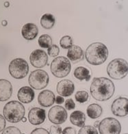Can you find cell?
Masks as SVG:
<instances>
[{
  "mask_svg": "<svg viewBox=\"0 0 128 134\" xmlns=\"http://www.w3.org/2000/svg\"><path fill=\"white\" fill-rule=\"evenodd\" d=\"M115 90L114 83L106 77H95L90 85L92 97L99 101H105L113 96Z\"/></svg>",
  "mask_w": 128,
  "mask_h": 134,
  "instance_id": "cell-1",
  "label": "cell"
},
{
  "mask_svg": "<svg viewBox=\"0 0 128 134\" xmlns=\"http://www.w3.org/2000/svg\"><path fill=\"white\" fill-rule=\"evenodd\" d=\"M108 57L107 47L102 42H93L85 52L86 61L92 65H100L106 61Z\"/></svg>",
  "mask_w": 128,
  "mask_h": 134,
  "instance_id": "cell-2",
  "label": "cell"
},
{
  "mask_svg": "<svg viewBox=\"0 0 128 134\" xmlns=\"http://www.w3.org/2000/svg\"><path fill=\"white\" fill-rule=\"evenodd\" d=\"M24 106L19 101L12 100L5 105L3 110L4 118L12 123H16L22 120L25 116Z\"/></svg>",
  "mask_w": 128,
  "mask_h": 134,
  "instance_id": "cell-3",
  "label": "cell"
},
{
  "mask_svg": "<svg viewBox=\"0 0 128 134\" xmlns=\"http://www.w3.org/2000/svg\"><path fill=\"white\" fill-rule=\"evenodd\" d=\"M127 71L128 63L124 59H114L107 66L108 74L113 80H122L127 75Z\"/></svg>",
  "mask_w": 128,
  "mask_h": 134,
  "instance_id": "cell-4",
  "label": "cell"
},
{
  "mask_svg": "<svg viewBox=\"0 0 128 134\" xmlns=\"http://www.w3.org/2000/svg\"><path fill=\"white\" fill-rule=\"evenodd\" d=\"M51 73L58 78L65 77L69 74L71 69L70 61L65 56L57 57L53 60L50 66Z\"/></svg>",
  "mask_w": 128,
  "mask_h": 134,
  "instance_id": "cell-5",
  "label": "cell"
},
{
  "mask_svg": "<svg viewBox=\"0 0 128 134\" xmlns=\"http://www.w3.org/2000/svg\"><path fill=\"white\" fill-rule=\"evenodd\" d=\"M29 84L35 90H42L47 86L49 77L47 72L43 70L38 69L34 71L30 75Z\"/></svg>",
  "mask_w": 128,
  "mask_h": 134,
  "instance_id": "cell-6",
  "label": "cell"
},
{
  "mask_svg": "<svg viewBox=\"0 0 128 134\" xmlns=\"http://www.w3.org/2000/svg\"><path fill=\"white\" fill-rule=\"evenodd\" d=\"M9 72L12 77L15 79H23L25 77L29 72L28 62L22 58H16L12 60L9 64Z\"/></svg>",
  "mask_w": 128,
  "mask_h": 134,
  "instance_id": "cell-7",
  "label": "cell"
},
{
  "mask_svg": "<svg viewBox=\"0 0 128 134\" xmlns=\"http://www.w3.org/2000/svg\"><path fill=\"white\" fill-rule=\"evenodd\" d=\"M100 134H120L121 126L119 120L114 118H105L99 125Z\"/></svg>",
  "mask_w": 128,
  "mask_h": 134,
  "instance_id": "cell-8",
  "label": "cell"
},
{
  "mask_svg": "<svg viewBox=\"0 0 128 134\" xmlns=\"http://www.w3.org/2000/svg\"><path fill=\"white\" fill-rule=\"evenodd\" d=\"M67 112L66 109L60 105H55L49 109L48 118L49 121L55 125H61L67 119Z\"/></svg>",
  "mask_w": 128,
  "mask_h": 134,
  "instance_id": "cell-9",
  "label": "cell"
},
{
  "mask_svg": "<svg viewBox=\"0 0 128 134\" xmlns=\"http://www.w3.org/2000/svg\"><path fill=\"white\" fill-rule=\"evenodd\" d=\"M128 99L125 97H119L115 99L112 104V114L119 117L127 116Z\"/></svg>",
  "mask_w": 128,
  "mask_h": 134,
  "instance_id": "cell-10",
  "label": "cell"
},
{
  "mask_svg": "<svg viewBox=\"0 0 128 134\" xmlns=\"http://www.w3.org/2000/svg\"><path fill=\"white\" fill-rule=\"evenodd\" d=\"M30 61L33 66L40 69L47 65L48 61L47 55L42 50L36 49L30 54Z\"/></svg>",
  "mask_w": 128,
  "mask_h": 134,
  "instance_id": "cell-11",
  "label": "cell"
},
{
  "mask_svg": "<svg viewBox=\"0 0 128 134\" xmlns=\"http://www.w3.org/2000/svg\"><path fill=\"white\" fill-rule=\"evenodd\" d=\"M46 118L45 111L42 108H34L30 109L28 114V119L32 125H39L44 122Z\"/></svg>",
  "mask_w": 128,
  "mask_h": 134,
  "instance_id": "cell-12",
  "label": "cell"
},
{
  "mask_svg": "<svg viewBox=\"0 0 128 134\" xmlns=\"http://www.w3.org/2000/svg\"><path fill=\"white\" fill-rule=\"evenodd\" d=\"M74 90V83L68 80H61L58 82L56 87L57 92L61 97H69L73 93Z\"/></svg>",
  "mask_w": 128,
  "mask_h": 134,
  "instance_id": "cell-13",
  "label": "cell"
},
{
  "mask_svg": "<svg viewBox=\"0 0 128 134\" xmlns=\"http://www.w3.org/2000/svg\"><path fill=\"white\" fill-rule=\"evenodd\" d=\"M56 97L54 93L49 90H45L40 92L38 97V102L39 105L45 108L53 105L55 103Z\"/></svg>",
  "mask_w": 128,
  "mask_h": 134,
  "instance_id": "cell-14",
  "label": "cell"
},
{
  "mask_svg": "<svg viewBox=\"0 0 128 134\" xmlns=\"http://www.w3.org/2000/svg\"><path fill=\"white\" fill-rule=\"evenodd\" d=\"M84 51L78 45H73L71 47L67 52V58L73 64L80 62L84 59Z\"/></svg>",
  "mask_w": 128,
  "mask_h": 134,
  "instance_id": "cell-15",
  "label": "cell"
},
{
  "mask_svg": "<svg viewBox=\"0 0 128 134\" xmlns=\"http://www.w3.org/2000/svg\"><path fill=\"white\" fill-rule=\"evenodd\" d=\"M39 34V28L34 23H26L21 29V34L25 39L32 41L36 38Z\"/></svg>",
  "mask_w": 128,
  "mask_h": 134,
  "instance_id": "cell-16",
  "label": "cell"
},
{
  "mask_svg": "<svg viewBox=\"0 0 128 134\" xmlns=\"http://www.w3.org/2000/svg\"><path fill=\"white\" fill-rule=\"evenodd\" d=\"M35 93L32 88L28 86L22 87L18 91L17 97L23 103H30L34 99Z\"/></svg>",
  "mask_w": 128,
  "mask_h": 134,
  "instance_id": "cell-17",
  "label": "cell"
},
{
  "mask_svg": "<svg viewBox=\"0 0 128 134\" xmlns=\"http://www.w3.org/2000/svg\"><path fill=\"white\" fill-rule=\"evenodd\" d=\"M12 94V86L9 81L0 80V101L8 100Z\"/></svg>",
  "mask_w": 128,
  "mask_h": 134,
  "instance_id": "cell-18",
  "label": "cell"
},
{
  "mask_svg": "<svg viewBox=\"0 0 128 134\" xmlns=\"http://www.w3.org/2000/svg\"><path fill=\"white\" fill-rule=\"evenodd\" d=\"M71 122L77 127H82L86 121V115L81 111H75L70 116Z\"/></svg>",
  "mask_w": 128,
  "mask_h": 134,
  "instance_id": "cell-19",
  "label": "cell"
},
{
  "mask_svg": "<svg viewBox=\"0 0 128 134\" xmlns=\"http://www.w3.org/2000/svg\"><path fill=\"white\" fill-rule=\"evenodd\" d=\"M74 76L76 79L79 80V81L85 80L86 81H88L91 77V75L89 70L83 66H79L75 69Z\"/></svg>",
  "mask_w": 128,
  "mask_h": 134,
  "instance_id": "cell-20",
  "label": "cell"
},
{
  "mask_svg": "<svg viewBox=\"0 0 128 134\" xmlns=\"http://www.w3.org/2000/svg\"><path fill=\"white\" fill-rule=\"evenodd\" d=\"M103 109L99 105L93 103V104L90 105L87 108L86 112L88 116L92 119H96L102 116Z\"/></svg>",
  "mask_w": 128,
  "mask_h": 134,
  "instance_id": "cell-21",
  "label": "cell"
},
{
  "mask_svg": "<svg viewBox=\"0 0 128 134\" xmlns=\"http://www.w3.org/2000/svg\"><path fill=\"white\" fill-rule=\"evenodd\" d=\"M56 23V19L51 14H45L42 15L40 19V25L46 30L51 29L54 26Z\"/></svg>",
  "mask_w": 128,
  "mask_h": 134,
  "instance_id": "cell-22",
  "label": "cell"
},
{
  "mask_svg": "<svg viewBox=\"0 0 128 134\" xmlns=\"http://www.w3.org/2000/svg\"><path fill=\"white\" fill-rule=\"evenodd\" d=\"M39 44L42 48H49L52 45V39L48 34H42L39 38Z\"/></svg>",
  "mask_w": 128,
  "mask_h": 134,
  "instance_id": "cell-23",
  "label": "cell"
},
{
  "mask_svg": "<svg viewBox=\"0 0 128 134\" xmlns=\"http://www.w3.org/2000/svg\"><path fill=\"white\" fill-rule=\"evenodd\" d=\"M75 97H76V99L77 102L83 103L88 100L89 95H88V92L85 90H79L76 92Z\"/></svg>",
  "mask_w": 128,
  "mask_h": 134,
  "instance_id": "cell-24",
  "label": "cell"
},
{
  "mask_svg": "<svg viewBox=\"0 0 128 134\" xmlns=\"http://www.w3.org/2000/svg\"><path fill=\"white\" fill-rule=\"evenodd\" d=\"M60 47L63 49H69L73 45V39L69 36H65L60 41Z\"/></svg>",
  "mask_w": 128,
  "mask_h": 134,
  "instance_id": "cell-25",
  "label": "cell"
},
{
  "mask_svg": "<svg viewBox=\"0 0 128 134\" xmlns=\"http://www.w3.org/2000/svg\"><path fill=\"white\" fill-rule=\"evenodd\" d=\"M78 134H98V131L95 127L90 125L84 126L79 129Z\"/></svg>",
  "mask_w": 128,
  "mask_h": 134,
  "instance_id": "cell-26",
  "label": "cell"
},
{
  "mask_svg": "<svg viewBox=\"0 0 128 134\" xmlns=\"http://www.w3.org/2000/svg\"><path fill=\"white\" fill-rule=\"evenodd\" d=\"M59 52H60V49L56 44H52L50 47L47 49L48 55L53 58L57 56L59 54Z\"/></svg>",
  "mask_w": 128,
  "mask_h": 134,
  "instance_id": "cell-27",
  "label": "cell"
},
{
  "mask_svg": "<svg viewBox=\"0 0 128 134\" xmlns=\"http://www.w3.org/2000/svg\"><path fill=\"white\" fill-rule=\"evenodd\" d=\"M2 134H21V131L16 127H8L4 129Z\"/></svg>",
  "mask_w": 128,
  "mask_h": 134,
  "instance_id": "cell-28",
  "label": "cell"
},
{
  "mask_svg": "<svg viewBox=\"0 0 128 134\" xmlns=\"http://www.w3.org/2000/svg\"><path fill=\"white\" fill-rule=\"evenodd\" d=\"M76 108V104L71 99H68L65 102V108L67 110H71Z\"/></svg>",
  "mask_w": 128,
  "mask_h": 134,
  "instance_id": "cell-29",
  "label": "cell"
},
{
  "mask_svg": "<svg viewBox=\"0 0 128 134\" xmlns=\"http://www.w3.org/2000/svg\"><path fill=\"white\" fill-rule=\"evenodd\" d=\"M62 127L59 125H52L50 127V134H62Z\"/></svg>",
  "mask_w": 128,
  "mask_h": 134,
  "instance_id": "cell-30",
  "label": "cell"
},
{
  "mask_svg": "<svg viewBox=\"0 0 128 134\" xmlns=\"http://www.w3.org/2000/svg\"><path fill=\"white\" fill-rule=\"evenodd\" d=\"M30 134H50L47 130L43 128H36L33 130Z\"/></svg>",
  "mask_w": 128,
  "mask_h": 134,
  "instance_id": "cell-31",
  "label": "cell"
},
{
  "mask_svg": "<svg viewBox=\"0 0 128 134\" xmlns=\"http://www.w3.org/2000/svg\"><path fill=\"white\" fill-rule=\"evenodd\" d=\"M62 134H76V130L73 127H66L62 132Z\"/></svg>",
  "mask_w": 128,
  "mask_h": 134,
  "instance_id": "cell-32",
  "label": "cell"
},
{
  "mask_svg": "<svg viewBox=\"0 0 128 134\" xmlns=\"http://www.w3.org/2000/svg\"><path fill=\"white\" fill-rule=\"evenodd\" d=\"M6 119L2 115L0 114V131L4 130L6 127Z\"/></svg>",
  "mask_w": 128,
  "mask_h": 134,
  "instance_id": "cell-33",
  "label": "cell"
},
{
  "mask_svg": "<svg viewBox=\"0 0 128 134\" xmlns=\"http://www.w3.org/2000/svg\"><path fill=\"white\" fill-rule=\"evenodd\" d=\"M64 101H65V99L62 97L61 96H58V97H56V100H55V102L57 103V104H62L63 103Z\"/></svg>",
  "mask_w": 128,
  "mask_h": 134,
  "instance_id": "cell-34",
  "label": "cell"
},
{
  "mask_svg": "<svg viewBox=\"0 0 128 134\" xmlns=\"http://www.w3.org/2000/svg\"><path fill=\"white\" fill-rule=\"evenodd\" d=\"M99 123H100V122L97 120V121H95V123H94V127H98L99 125Z\"/></svg>",
  "mask_w": 128,
  "mask_h": 134,
  "instance_id": "cell-35",
  "label": "cell"
},
{
  "mask_svg": "<svg viewBox=\"0 0 128 134\" xmlns=\"http://www.w3.org/2000/svg\"><path fill=\"white\" fill-rule=\"evenodd\" d=\"M7 21H6V20H4V21H2V25H3V26H6V25H7Z\"/></svg>",
  "mask_w": 128,
  "mask_h": 134,
  "instance_id": "cell-36",
  "label": "cell"
},
{
  "mask_svg": "<svg viewBox=\"0 0 128 134\" xmlns=\"http://www.w3.org/2000/svg\"><path fill=\"white\" fill-rule=\"evenodd\" d=\"M9 2H5V4H4V5H5L6 7H8L9 6Z\"/></svg>",
  "mask_w": 128,
  "mask_h": 134,
  "instance_id": "cell-37",
  "label": "cell"
},
{
  "mask_svg": "<svg viewBox=\"0 0 128 134\" xmlns=\"http://www.w3.org/2000/svg\"><path fill=\"white\" fill-rule=\"evenodd\" d=\"M27 119L25 118H23V119H22V121L23 122H26Z\"/></svg>",
  "mask_w": 128,
  "mask_h": 134,
  "instance_id": "cell-38",
  "label": "cell"
},
{
  "mask_svg": "<svg viewBox=\"0 0 128 134\" xmlns=\"http://www.w3.org/2000/svg\"><path fill=\"white\" fill-rule=\"evenodd\" d=\"M124 134H127V133H124Z\"/></svg>",
  "mask_w": 128,
  "mask_h": 134,
  "instance_id": "cell-39",
  "label": "cell"
},
{
  "mask_svg": "<svg viewBox=\"0 0 128 134\" xmlns=\"http://www.w3.org/2000/svg\"><path fill=\"white\" fill-rule=\"evenodd\" d=\"M23 134H25V133H23Z\"/></svg>",
  "mask_w": 128,
  "mask_h": 134,
  "instance_id": "cell-40",
  "label": "cell"
}]
</instances>
